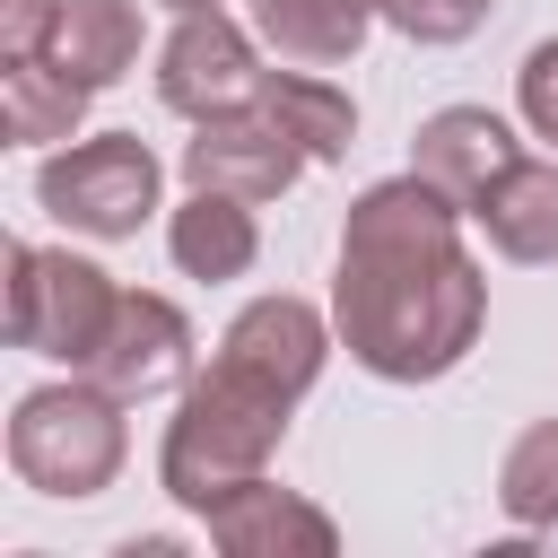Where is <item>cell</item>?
<instances>
[{"instance_id": "cell-1", "label": "cell", "mask_w": 558, "mask_h": 558, "mask_svg": "<svg viewBox=\"0 0 558 558\" xmlns=\"http://www.w3.org/2000/svg\"><path fill=\"white\" fill-rule=\"evenodd\" d=\"M462 201H445L427 174H384L340 218V270H331V331L340 349L384 384H436L480 349L488 323V270L462 244Z\"/></svg>"}, {"instance_id": "cell-2", "label": "cell", "mask_w": 558, "mask_h": 558, "mask_svg": "<svg viewBox=\"0 0 558 558\" xmlns=\"http://www.w3.org/2000/svg\"><path fill=\"white\" fill-rule=\"evenodd\" d=\"M288 410H296V392L244 375L235 357H209V375H192L183 401H174V418H166L157 488H166L183 514L227 506L244 480L270 471V453H279V436H288Z\"/></svg>"}, {"instance_id": "cell-3", "label": "cell", "mask_w": 558, "mask_h": 558, "mask_svg": "<svg viewBox=\"0 0 558 558\" xmlns=\"http://www.w3.org/2000/svg\"><path fill=\"white\" fill-rule=\"evenodd\" d=\"M131 401L70 366V384H35L9 410V471L35 497H105L131 462Z\"/></svg>"}, {"instance_id": "cell-4", "label": "cell", "mask_w": 558, "mask_h": 558, "mask_svg": "<svg viewBox=\"0 0 558 558\" xmlns=\"http://www.w3.org/2000/svg\"><path fill=\"white\" fill-rule=\"evenodd\" d=\"M157 192H166V166L140 131H87V140H61L44 166H35V201L44 218H61L70 235H96V244H122L157 218Z\"/></svg>"}, {"instance_id": "cell-5", "label": "cell", "mask_w": 558, "mask_h": 558, "mask_svg": "<svg viewBox=\"0 0 558 558\" xmlns=\"http://www.w3.org/2000/svg\"><path fill=\"white\" fill-rule=\"evenodd\" d=\"M113 296H122L113 270H96L87 253L9 235V340H17V349L61 357V366H87V349H96Z\"/></svg>"}, {"instance_id": "cell-6", "label": "cell", "mask_w": 558, "mask_h": 558, "mask_svg": "<svg viewBox=\"0 0 558 558\" xmlns=\"http://www.w3.org/2000/svg\"><path fill=\"white\" fill-rule=\"evenodd\" d=\"M305 166H314V157L296 148V131H288L262 96L192 122V140H183V192H235V201H253V209L279 201Z\"/></svg>"}, {"instance_id": "cell-7", "label": "cell", "mask_w": 558, "mask_h": 558, "mask_svg": "<svg viewBox=\"0 0 558 558\" xmlns=\"http://www.w3.org/2000/svg\"><path fill=\"white\" fill-rule=\"evenodd\" d=\"M253 87H262V52H253V26L227 17V9H183L174 35L157 44V96L183 122L253 105Z\"/></svg>"}, {"instance_id": "cell-8", "label": "cell", "mask_w": 558, "mask_h": 558, "mask_svg": "<svg viewBox=\"0 0 558 558\" xmlns=\"http://www.w3.org/2000/svg\"><path fill=\"white\" fill-rule=\"evenodd\" d=\"M78 375H96V384L122 392V401L183 392V384H192V323H183V305H174V296H148V288H122Z\"/></svg>"}, {"instance_id": "cell-9", "label": "cell", "mask_w": 558, "mask_h": 558, "mask_svg": "<svg viewBox=\"0 0 558 558\" xmlns=\"http://www.w3.org/2000/svg\"><path fill=\"white\" fill-rule=\"evenodd\" d=\"M331 314L323 305H305V296H253V305H235V323L218 331V357H235L244 375H262V384H279V392H314V375H323V357H331Z\"/></svg>"}, {"instance_id": "cell-10", "label": "cell", "mask_w": 558, "mask_h": 558, "mask_svg": "<svg viewBox=\"0 0 558 558\" xmlns=\"http://www.w3.org/2000/svg\"><path fill=\"white\" fill-rule=\"evenodd\" d=\"M201 523H209V541H218L227 558H331V549H340V523H331L314 497L279 488L270 471L244 480V488H235L227 506H209Z\"/></svg>"}, {"instance_id": "cell-11", "label": "cell", "mask_w": 558, "mask_h": 558, "mask_svg": "<svg viewBox=\"0 0 558 558\" xmlns=\"http://www.w3.org/2000/svg\"><path fill=\"white\" fill-rule=\"evenodd\" d=\"M523 148H514V131L488 113V105H445V113H427L418 131H410V174H427L445 201H480L506 166H514Z\"/></svg>"}, {"instance_id": "cell-12", "label": "cell", "mask_w": 558, "mask_h": 558, "mask_svg": "<svg viewBox=\"0 0 558 558\" xmlns=\"http://www.w3.org/2000/svg\"><path fill=\"white\" fill-rule=\"evenodd\" d=\"M471 227L488 235V253L506 262H558V157H514L480 201H471Z\"/></svg>"}, {"instance_id": "cell-13", "label": "cell", "mask_w": 558, "mask_h": 558, "mask_svg": "<svg viewBox=\"0 0 558 558\" xmlns=\"http://www.w3.org/2000/svg\"><path fill=\"white\" fill-rule=\"evenodd\" d=\"M384 0H253V35L296 70H349Z\"/></svg>"}, {"instance_id": "cell-14", "label": "cell", "mask_w": 558, "mask_h": 558, "mask_svg": "<svg viewBox=\"0 0 558 558\" xmlns=\"http://www.w3.org/2000/svg\"><path fill=\"white\" fill-rule=\"evenodd\" d=\"M166 253H174L183 279H244L262 262L253 201H235V192H183V209L166 218Z\"/></svg>"}, {"instance_id": "cell-15", "label": "cell", "mask_w": 558, "mask_h": 558, "mask_svg": "<svg viewBox=\"0 0 558 558\" xmlns=\"http://www.w3.org/2000/svg\"><path fill=\"white\" fill-rule=\"evenodd\" d=\"M140 44H148V17L140 0H70L61 9V35H52V61L78 78V87H113L140 70Z\"/></svg>"}, {"instance_id": "cell-16", "label": "cell", "mask_w": 558, "mask_h": 558, "mask_svg": "<svg viewBox=\"0 0 558 558\" xmlns=\"http://www.w3.org/2000/svg\"><path fill=\"white\" fill-rule=\"evenodd\" d=\"M87 96H96V87H78V78H70L52 52H26V61H9V70H0V131H9L17 148L78 140Z\"/></svg>"}, {"instance_id": "cell-17", "label": "cell", "mask_w": 558, "mask_h": 558, "mask_svg": "<svg viewBox=\"0 0 558 558\" xmlns=\"http://www.w3.org/2000/svg\"><path fill=\"white\" fill-rule=\"evenodd\" d=\"M288 131H296V148L314 157V166H331V157H349V140H357V96L349 87H331L323 70H296V61H279V70H262V87H253Z\"/></svg>"}, {"instance_id": "cell-18", "label": "cell", "mask_w": 558, "mask_h": 558, "mask_svg": "<svg viewBox=\"0 0 558 558\" xmlns=\"http://www.w3.org/2000/svg\"><path fill=\"white\" fill-rule=\"evenodd\" d=\"M497 506L514 532H558V418H532L497 462Z\"/></svg>"}, {"instance_id": "cell-19", "label": "cell", "mask_w": 558, "mask_h": 558, "mask_svg": "<svg viewBox=\"0 0 558 558\" xmlns=\"http://www.w3.org/2000/svg\"><path fill=\"white\" fill-rule=\"evenodd\" d=\"M488 9L497 0H384V26L410 35V44H462V35L488 26Z\"/></svg>"}, {"instance_id": "cell-20", "label": "cell", "mask_w": 558, "mask_h": 558, "mask_svg": "<svg viewBox=\"0 0 558 558\" xmlns=\"http://www.w3.org/2000/svg\"><path fill=\"white\" fill-rule=\"evenodd\" d=\"M514 113L532 122V140L558 148V35H541V44L523 52V70H514Z\"/></svg>"}, {"instance_id": "cell-21", "label": "cell", "mask_w": 558, "mask_h": 558, "mask_svg": "<svg viewBox=\"0 0 558 558\" xmlns=\"http://www.w3.org/2000/svg\"><path fill=\"white\" fill-rule=\"evenodd\" d=\"M61 9H70V0H0V52H9V61H26V52H52V35H61Z\"/></svg>"}, {"instance_id": "cell-22", "label": "cell", "mask_w": 558, "mask_h": 558, "mask_svg": "<svg viewBox=\"0 0 558 558\" xmlns=\"http://www.w3.org/2000/svg\"><path fill=\"white\" fill-rule=\"evenodd\" d=\"M157 9H174V17H183V9H218V0H157Z\"/></svg>"}]
</instances>
